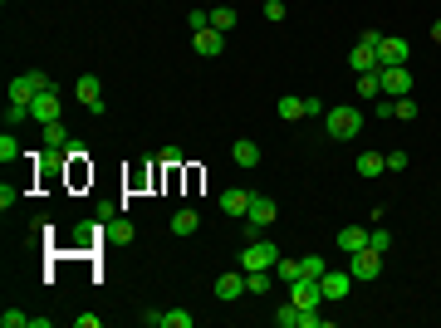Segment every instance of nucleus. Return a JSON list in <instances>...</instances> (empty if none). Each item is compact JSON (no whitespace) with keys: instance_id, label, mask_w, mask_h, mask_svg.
I'll return each instance as SVG.
<instances>
[{"instance_id":"f257e3e1","label":"nucleus","mask_w":441,"mask_h":328,"mask_svg":"<svg viewBox=\"0 0 441 328\" xmlns=\"http://www.w3.org/2000/svg\"><path fill=\"white\" fill-rule=\"evenodd\" d=\"M324 127H329V137L348 142V137H358V132H363V108H353V103H338V108L324 113Z\"/></svg>"},{"instance_id":"f03ea898","label":"nucleus","mask_w":441,"mask_h":328,"mask_svg":"<svg viewBox=\"0 0 441 328\" xmlns=\"http://www.w3.org/2000/svg\"><path fill=\"white\" fill-rule=\"evenodd\" d=\"M275 260H280V250H275V240H265V235H255V240L240 250V270H275Z\"/></svg>"},{"instance_id":"7ed1b4c3","label":"nucleus","mask_w":441,"mask_h":328,"mask_svg":"<svg viewBox=\"0 0 441 328\" xmlns=\"http://www.w3.org/2000/svg\"><path fill=\"white\" fill-rule=\"evenodd\" d=\"M39 89H49V74L44 69H25L20 79H10V103H35Z\"/></svg>"},{"instance_id":"20e7f679","label":"nucleus","mask_w":441,"mask_h":328,"mask_svg":"<svg viewBox=\"0 0 441 328\" xmlns=\"http://www.w3.org/2000/svg\"><path fill=\"white\" fill-rule=\"evenodd\" d=\"M378 79H383V94H387V99H407V94H412V74H407V64H383Z\"/></svg>"},{"instance_id":"39448f33","label":"nucleus","mask_w":441,"mask_h":328,"mask_svg":"<svg viewBox=\"0 0 441 328\" xmlns=\"http://www.w3.org/2000/svg\"><path fill=\"white\" fill-rule=\"evenodd\" d=\"M348 275H353V279H378V275H383V255H378L373 245L353 250V255H348Z\"/></svg>"},{"instance_id":"423d86ee","label":"nucleus","mask_w":441,"mask_h":328,"mask_svg":"<svg viewBox=\"0 0 441 328\" xmlns=\"http://www.w3.org/2000/svg\"><path fill=\"white\" fill-rule=\"evenodd\" d=\"M290 304H299V309H319V304H324V284L309 279V275H299V279L290 284Z\"/></svg>"},{"instance_id":"0eeeda50","label":"nucleus","mask_w":441,"mask_h":328,"mask_svg":"<svg viewBox=\"0 0 441 328\" xmlns=\"http://www.w3.org/2000/svg\"><path fill=\"white\" fill-rule=\"evenodd\" d=\"M30 118H35V122H59V89H54V84L35 94V103H30Z\"/></svg>"},{"instance_id":"6e6552de","label":"nucleus","mask_w":441,"mask_h":328,"mask_svg":"<svg viewBox=\"0 0 441 328\" xmlns=\"http://www.w3.org/2000/svg\"><path fill=\"white\" fill-rule=\"evenodd\" d=\"M407 54H412L407 39H397V34H383V39H378V69H383V64H407Z\"/></svg>"},{"instance_id":"1a4fd4ad","label":"nucleus","mask_w":441,"mask_h":328,"mask_svg":"<svg viewBox=\"0 0 441 328\" xmlns=\"http://www.w3.org/2000/svg\"><path fill=\"white\" fill-rule=\"evenodd\" d=\"M250 201H255V191H240V187H225V191H220V211L235 216V220L250 211Z\"/></svg>"},{"instance_id":"9d476101","label":"nucleus","mask_w":441,"mask_h":328,"mask_svg":"<svg viewBox=\"0 0 441 328\" xmlns=\"http://www.w3.org/2000/svg\"><path fill=\"white\" fill-rule=\"evenodd\" d=\"M74 99H79L89 113H104V94H99V79H94V74H84V79L74 84Z\"/></svg>"},{"instance_id":"9b49d317","label":"nucleus","mask_w":441,"mask_h":328,"mask_svg":"<svg viewBox=\"0 0 441 328\" xmlns=\"http://www.w3.org/2000/svg\"><path fill=\"white\" fill-rule=\"evenodd\" d=\"M348 64H353V74H373V69H378V44L358 39V44H353V54H348Z\"/></svg>"},{"instance_id":"f8f14e48","label":"nucleus","mask_w":441,"mask_h":328,"mask_svg":"<svg viewBox=\"0 0 441 328\" xmlns=\"http://www.w3.org/2000/svg\"><path fill=\"white\" fill-rule=\"evenodd\" d=\"M192 49H197L201 59H216L220 49H225V34H220V30H197V39H192Z\"/></svg>"},{"instance_id":"ddd939ff","label":"nucleus","mask_w":441,"mask_h":328,"mask_svg":"<svg viewBox=\"0 0 441 328\" xmlns=\"http://www.w3.org/2000/svg\"><path fill=\"white\" fill-rule=\"evenodd\" d=\"M230 162L250 172V167H260V147H255L250 137H235V142H230Z\"/></svg>"},{"instance_id":"4468645a","label":"nucleus","mask_w":441,"mask_h":328,"mask_svg":"<svg viewBox=\"0 0 441 328\" xmlns=\"http://www.w3.org/2000/svg\"><path fill=\"white\" fill-rule=\"evenodd\" d=\"M324 299H348V289H353V275L343 270V275H333V270H324Z\"/></svg>"},{"instance_id":"2eb2a0df","label":"nucleus","mask_w":441,"mask_h":328,"mask_svg":"<svg viewBox=\"0 0 441 328\" xmlns=\"http://www.w3.org/2000/svg\"><path fill=\"white\" fill-rule=\"evenodd\" d=\"M383 172H387V157H383V152H363V157H358V177H363V182H373V177H383Z\"/></svg>"},{"instance_id":"dca6fc26","label":"nucleus","mask_w":441,"mask_h":328,"mask_svg":"<svg viewBox=\"0 0 441 328\" xmlns=\"http://www.w3.org/2000/svg\"><path fill=\"white\" fill-rule=\"evenodd\" d=\"M363 245H368V230H363V225H343V230H338V250H343V255H353V250H363Z\"/></svg>"},{"instance_id":"f3484780","label":"nucleus","mask_w":441,"mask_h":328,"mask_svg":"<svg viewBox=\"0 0 441 328\" xmlns=\"http://www.w3.org/2000/svg\"><path fill=\"white\" fill-rule=\"evenodd\" d=\"M240 294H245V275H220L216 279V299L230 304V299H240Z\"/></svg>"},{"instance_id":"a211bd4d","label":"nucleus","mask_w":441,"mask_h":328,"mask_svg":"<svg viewBox=\"0 0 441 328\" xmlns=\"http://www.w3.org/2000/svg\"><path fill=\"white\" fill-rule=\"evenodd\" d=\"M44 147H49V152H64V147H69V127H64V122H44Z\"/></svg>"},{"instance_id":"6ab92c4d","label":"nucleus","mask_w":441,"mask_h":328,"mask_svg":"<svg viewBox=\"0 0 441 328\" xmlns=\"http://www.w3.org/2000/svg\"><path fill=\"white\" fill-rule=\"evenodd\" d=\"M211 30H220V34L235 30V10H230V5H216V10H211Z\"/></svg>"},{"instance_id":"aec40b11","label":"nucleus","mask_w":441,"mask_h":328,"mask_svg":"<svg viewBox=\"0 0 441 328\" xmlns=\"http://www.w3.org/2000/svg\"><path fill=\"white\" fill-rule=\"evenodd\" d=\"M358 94H363V99H383V79H378V69H373V74H358Z\"/></svg>"},{"instance_id":"412c9836","label":"nucleus","mask_w":441,"mask_h":328,"mask_svg":"<svg viewBox=\"0 0 441 328\" xmlns=\"http://www.w3.org/2000/svg\"><path fill=\"white\" fill-rule=\"evenodd\" d=\"M275 275H280L285 284H294V279L304 275V265H299V260H285V255H280V260H275Z\"/></svg>"},{"instance_id":"4be33fe9","label":"nucleus","mask_w":441,"mask_h":328,"mask_svg":"<svg viewBox=\"0 0 441 328\" xmlns=\"http://www.w3.org/2000/svg\"><path fill=\"white\" fill-rule=\"evenodd\" d=\"M280 118H290V122H294V118H304V99L285 94V99H280Z\"/></svg>"},{"instance_id":"5701e85b","label":"nucleus","mask_w":441,"mask_h":328,"mask_svg":"<svg viewBox=\"0 0 441 328\" xmlns=\"http://www.w3.org/2000/svg\"><path fill=\"white\" fill-rule=\"evenodd\" d=\"M392 118L412 122V118H417V99H412V94H407V99H392Z\"/></svg>"},{"instance_id":"b1692460","label":"nucleus","mask_w":441,"mask_h":328,"mask_svg":"<svg viewBox=\"0 0 441 328\" xmlns=\"http://www.w3.org/2000/svg\"><path fill=\"white\" fill-rule=\"evenodd\" d=\"M197 230V211H177L172 216V235H192Z\"/></svg>"},{"instance_id":"393cba45","label":"nucleus","mask_w":441,"mask_h":328,"mask_svg":"<svg viewBox=\"0 0 441 328\" xmlns=\"http://www.w3.org/2000/svg\"><path fill=\"white\" fill-rule=\"evenodd\" d=\"M275 324H280V328H299V304H285V309H275Z\"/></svg>"},{"instance_id":"a878e982","label":"nucleus","mask_w":441,"mask_h":328,"mask_svg":"<svg viewBox=\"0 0 441 328\" xmlns=\"http://www.w3.org/2000/svg\"><path fill=\"white\" fill-rule=\"evenodd\" d=\"M197 324V314H187V309H167V324L162 328H192Z\"/></svg>"},{"instance_id":"bb28decb","label":"nucleus","mask_w":441,"mask_h":328,"mask_svg":"<svg viewBox=\"0 0 441 328\" xmlns=\"http://www.w3.org/2000/svg\"><path fill=\"white\" fill-rule=\"evenodd\" d=\"M368 245H373L378 255H387V250H392V235H387V230L378 225V230H368Z\"/></svg>"},{"instance_id":"cd10ccee","label":"nucleus","mask_w":441,"mask_h":328,"mask_svg":"<svg viewBox=\"0 0 441 328\" xmlns=\"http://www.w3.org/2000/svg\"><path fill=\"white\" fill-rule=\"evenodd\" d=\"M0 328H30V314H20V309H5V314H0Z\"/></svg>"},{"instance_id":"c85d7f7f","label":"nucleus","mask_w":441,"mask_h":328,"mask_svg":"<svg viewBox=\"0 0 441 328\" xmlns=\"http://www.w3.org/2000/svg\"><path fill=\"white\" fill-rule=\"evenodd\" d=\"M299 265H304V275H309V279H324V270H329V265H324L319 255H304Z\"/></svg>"},{"instance_id":"c756f323","label":"nucleus","mask_w":441,"mask_h":328,"mask_svg":"<svg viewBox=\"0 0 441 328\" xmlns=\"http://www.w3.org/2000/svg\"><path fill=\"white\" fill-rule=\"evenodd\" d=\"M15 157H20V142L5 132V137H0V162H15Z\"/></svg>"},{"instance_id":"7c9ffc66","label":"nucleus","mask_w":441,"mask_h":328,"mask_svg":"<svg viewBox=\"0 0 441 328\" xmlns=\"http://www.w3.org/2000/svg\"><path fill=\"white\" fill-rule=\"evenodd\" d=\"M187 25H192V34H197V30H211V15H206V10H192Z\"/></svg>"},{"instance_id":"2f4dec72","label":"nucleus","mask_w":441,"mask_h":328,"mask_svg":"<svg viewBox=\"0 0 441 328\" xmlns=\"http://www.w3.org/2000/svg\"><path fill=\"white\" fill-rule=\"evenodd\" d=\"M108 235H113V240H132V220H113Z\"/></svg>"},{"instance_id":"473e14b6","label":"nucleus","mask_w":441,"mask_h":328,"mask_svg":"<svg viewBox=\"0 0 441 328\" xmlns=\"http://www.w3.org/2000/svg\"><path fill=\"white\" fill-rule=\"evenodd\" d=\"M265 20L280 25V20H285V0H265Z\"/></svg>"},{"instance_id":"72a5a7b5","label":"nucleus","mask_w":441,"mask_h":328,"mask_svg":"<svg viewBox=\"0 0 441 328\" xmlns=\"http://www.w3.org/2000/svg\"><path fill=\"white\" fill-rule=\"evenodd\" d=\"M383 157H387V172H402V167H407V162H412V157H407V152H383Z\"/></svg>"},{"instance_id":"f704fd0d","label":"nucleus","mask_w":441,"mask_h":328,"mask_svg":"<svg viewBox=\"0 0 441 328\" xmlns=\"http://www.w3.org/2000/svg\"><path fill=\"white\" fill-rule=\"evenodd\" d=\"M142 324H147V328H162V324H167V314H162V309H142Z\"/></svg>"},{"instance_id":"c9c22d12","label":"nucleus","mask_w":441,"mask_h":328,"mask_svg":"<svg viewBox=\"0 0 441 328\" xmlns=\"http://www.w3.org/2000/svg\"><path fill=\"white\" fill-rule=\"evenodd\" d=\"M324 319H319V309H299V328H319Z\"/></svg>"},{"instance_id":"e433bc0d","label":"nucleus","mask_w":441,"mask_h":328,"mask_svg":"<svg viewBox=\"0 0 441 328\" xmlns=\"http://www.w3.org/2000/svg\"><path fill=\"white\" fill-rule=\"evenodd\" d=\"M5 118H10V122H25V118H30V103H10Z\"/></svg>"},{"instance_id":"4c0bfd02","label":"nucleus","mask_w":441,"mask_h":328,"mask_svg":"<svg viewBox=\"0 0 441 328\" xmlns=\"http://www.w3.org/2000/svg\"><path fill=\"white\" fill-rule=\"evenodd\" d=\"M432 39H437V44H441V20H437V25H432Z\"/></svg>"}]
</instances>
